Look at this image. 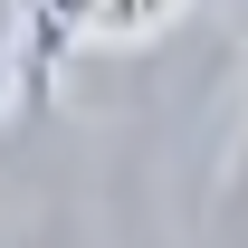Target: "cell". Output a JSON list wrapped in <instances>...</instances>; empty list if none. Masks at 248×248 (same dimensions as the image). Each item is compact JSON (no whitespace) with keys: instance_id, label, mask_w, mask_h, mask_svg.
<instances>
[{"instance_id":"6da1fadb","label":"cell","mask_w":248,"mask_h":248,"mask_svg":"<svg viewBox=\"0 0 248 248\" xmlns=\"http://www.w3.org/2000/svg\"><path fill=\"white\" fill-rule=\"evenodd\" d=\"M191 0H86V38H153L172 29Z\"/></svg>"},{"instance_id":"7a4b0ae2","label":"cell","mask_w":248,"mask_h":248,"mask_svg":"<svg viewBox=\"0 0 248 248\" xmlns=\"http://www.w3.org/2000/svg\"><path fill=\"white\" fill-rule=\"evenodd\" d=\"M19 0H0V115H10V86H19Z\"/></svg>"}]
</instances>
